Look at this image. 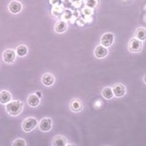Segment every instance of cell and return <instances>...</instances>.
I'll return each mask as SVG.
<instances>
[{
    "instance_id": "1",
    "label": "cell",
    "mask_w": 146,
    "mask_h": 146,
    "mask_svg": "<svg viewBox=\"0 0 146 146\" xmlns=\"http://www.w3.org/2000/svg\"><path fill=\"white\" fill-rule=\"evenodd\" d=\"M23 103L20 101H14L6 105V110L9 114L13 116H18L22 112Z\"/></svg>"
},
{
    "instance_id": "2",
    "label": "cell",
    "mask_w": 146,
    "mask_h": 146,
    "mask_svg": "<svg viewBox=\"0 0 146 146\" xmlns=\"http://www.w3.org/2000/svg\"><path fill=\"white\" fill-rule=\"evenodd\" d=\"M37 125V121L34 117H29L25 119L22 123V129L26 133L33 130Z\"/></svg>"
},
{
    "instance_id": "3",
    "label": "cell",
    "mask_w": 146,
    "mask_h": 146,
    "mask_svg": "<svg viewBox=\"0 0 146 146\" xmlns=\"http://www.w3.org/2000/svg\"><path fill=\"white\" fill-rule=\"evenodd\" d=\"M129 48L132 52H140L142 49V42L137 38L131 39L129 44Z\"/></svg>"
},
{
    "instance_id": "4",
    "label": "cell",
    "mask_w": 146,
    "mask_h": 146,
    "mask_svg": "<svg viewBox=\"0 0 146 146\" xmlns=\"http://www.w3.org/2000/svg\"><path fill=\"white\" fill-rule=\"evenodd\" d=\"M16 53L13 49H7L3 52V59L4 62L7 64L13 63L15 60Z\"/></svg>"
},
{
    "instance_id": "5",
    "label": "cell",
    "mask_w": 146,
    "mask_h": 146,
    "mask_svg": "<svg viewBox=\"0 0 146 146\" xmlns=\"http://www.w3.org/2000/svg\"><path fill=\"white\" fill-rule=\"evenodd\" d=\"M52 127V121L50 118H43L39 124V128L42 131H49Z\"/></svg>"
},
{
    "instance_id": "6",
    "label": "cell",
    "mask_w": 146,
    "mask_h": 146,
    "mask_svg": "<svg viewBox=\"0 0 146 146\" xmlns=\"http://www.w3.org/2000/svg\"><path fill=\"white\" fill-rule=\"evenodd\" d=\"M113 41H114V35L110 33L105 34L101 39V43L104 47L110 46L112 44Z\"/></svg>"
},
{
    "instance_id": "7",
    "label": "cell",
    "mask_w": 146,
    "mask_h": 146,
    "mask_svg": "<svg viewBox=\"0 0 146 146\" xmlns=\"http://www.w3.org/2000/svg\"><path fill=\"white\" fill-rule=\"evenodd\" d=\"M113 94L117 98L122 97L125 94V88L121 84H117L114 85L112 89Z\"/></svg>"
},
{
    "instance_id": "8",
    "label": "cell",
    "mask_w": 146,
    "mask_h": 146,
    "mask_svg": "<svg viewBox=\"0 0 146 146\" xmlns=\"http://www.w3.org/2000/svg\"><path fill=\"white\" fill-rule=\"evenodd\" d=\"M22 5L20 2L13 1L9 4V11L13 14H18L22 11Z\"/></svg>"
},
{
    "instance_id": "9",
    "label": "cell",
    "mask_w": 146,
    "mask_h": 146,
    "mask_svg": "<svg viewBox=\"0 0 146 146\" xmlns=\"http://www.w3.org/2000/svg\"><path fill=\"white\" fill-rule=\"evenodd\" d=\"M107 49L103 46H98L97 48H96L95 51H94L95 56L98 58H104L105 56H107Z\"/></svg>"
},
{
    "instance_id": "10",
    "label": "cell",
    "mask_w": 146,
    "mask_h": 146,
    "mask_svg": "<svg viewBox=\"0 0 146 146\" xmlns=\"http://www.w3.org/2000/svg\"><path fill=\"white\" fill-rule=\"evenodd\" d=\"M12 96L9 92L2 90L0 92V103L1 104H7L11 100Z\"/></svg>"
},
{
    "instance_id": "11",
    "label": "cell",
    "mask_w": 146,
    "mask_h": 146,
    "mask_svg": "<svg viewBox=\"0 0 146 146\" xmlns=\"http://www.w3.org/2000/svg\"><path fill=\"white\" fill-rule=\"evenodd\" d=\"M27 103L30 107H36L40 103V99L37 95L35 94H31L29 96L27 99Z\"/></svg>"
},
{
    "instance_id": "12",
    "label": "cell",
    "mask_w": 146,
    "mask_h": 146,
    "mask_svg": "<svg viewBox=\"0 0 146 146\" xmlns=\"http://www.w3.org/2000/svg\"><path fill=\"white\" fill-rule=\"evenodd\" d=\"M55 78L53 75L50 74H45L42 77V82L46 86H51L54 83Z\"/></svg>"
},
{
    "instance_id": "13",
    "label": "cell",
    "mask_w": 146,
    "mask_h": 146,
    "mask_svg": "<svg viewBox=\"0 0 146 146\" xmlns=\"http://www.w3.org/2000/svg\"><path fill=\"white\" fill-rule=\"evenodd\" d=\"M72 110L74 112H79L82 109V104L81 101L78 100H74L72 101L71 105H70Z\"/></svg>"
},
{
    "instance_id": "14",
    "label": "cell",
    "mask_w": 146,
    "mask_h": 146,
    "mask_svg": "<svg viewBox=\"0 0 146 146\" xmlns=\"http://www.w3.org/2000/svg\"><path fill=\"white\" fill-rule=\"evenodd\" d=\"M66 139L60 136H56L53 139V145L55 146H62L66 145Z\"/></svg>"
},
{
    "instance_id": "15",
    "label": "cell",
    "mask_w": 146,
    "mask_h": 146,
    "mask_svg": "<svg viewBox=\"0 0 146 146\" xmlns=\"http://www.w3.org/2000/svg\"><path fill=\"white\" fill-rule=\"evenodd\" d=\"M67 28V24L66 23L63 22V21H60L56 23L55 25V31L56 33H64L66 30Z\"/></svg>"
},
{
    "instance_id": "16",
    "label": "cell",
    "mask_w": 146,
    "mask_h": 146,
    "mask_svg": "<svg viewBox=\"0 0 146 146\" xmlns=\"http://www.w3.org/2000/svg\"><path fill=\"white\" fill-rule=\"evenodd\" d=\"M102 96L103 98H105L107 100H110L113 98V92L112 90L110 88H105L103 89V90L102 92Z\"/></svg>"
},
{
    "instance_id": "17",
    "label": "cell",
    "mask_w": 146,
    "mask_h": 146,
    "mask_svg": "<svg viewBox=\"0 0 146 146\" xmlns=\"http://www.w3.org/2000/svg\"><path fill=\"white\" fill-rule=\"evenodd\" d=\"M16 53L19 56L23 57L27 54V48L25 46H20L16 49Z\"/></svg>"
},
{
    "instance_id": "18",
    "label": "cell",
    "mask_w": 146,
    "mask_h": 146,
    "mask_svg": "<svg viewBox=\"0 0 146 146\" xmlns=\"http://www.w3.org/2000/svg\"><path fill=\"white\" fill-rule=\"evenodd\" d=\"M136 36L138 40H144L146 38V34H145V29L143 28H140L136 31Z\"/></svg>"
},
{
    "instance_id": "19",
    "label": "cell",
    "mask_w": 146,
    "mask_h": 146,
    "mask_svg": "<svg viewBox=\"0 0 146 146\" xmlns=\"http://www.w3.org/2000/svg\"><path fill=\"white\" fill-rule=\"evenodd\" d=\"M25 142L23 139H17V140H15V142L13 143V145L14 146H25Z\"/></svg>"
},
{
    "instance_id": "20",
    "label": "cell",
    "mask_w": 146,
    "mask_h": 146,
    "mask_svg": "<svg viewBox=\"0 0 146 146\" xmlns=\"http://www.w3.org/2000/svg\"><path fill=\"white\" fill-rule=\"evenodd\" d=\"M36 94H38V95L39 96V97H41V93H40V92H36Z\"/></svg>"
}]
</instances>
